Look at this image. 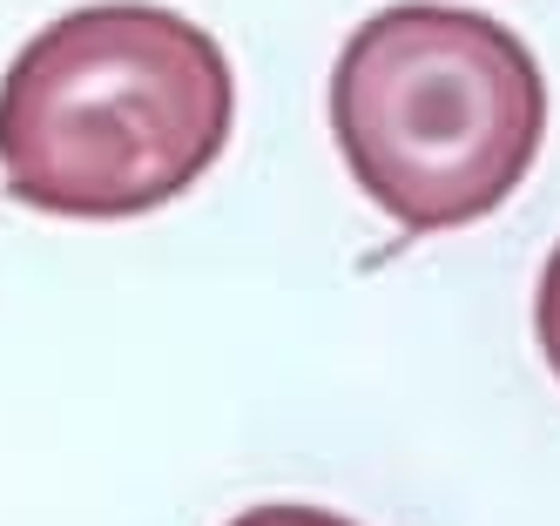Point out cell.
Instances as JSON below:
<instances>
[{"label":"cell","mask_w":560,"mask_h":526,"mask_svg":"<svg viewBox=\"0 0 560 526\" xmlns=\"http://www.w3.org/2000/svg\"><path fill=\"white\" fill-rule=\"evenodd\" d=\"M236 121L210 27L149 0L48 21L0 74V176L42 217L122 223L176 202Z\"/></svg>","instance_id":"1"},{"label":"cell","mask_w":560,"mask_h":526,"mask_svg":"<svg viewBox=\"0 0 560 526\" xmlns=\"http://www.w3.org/2000/svg\"><path fill=\"white\" fill-rule=\"evenodd\" d=\"M331 136L351 183L398 230H459L527 183L547 136V81L493 14L406 0L345 40Z\"/></svg>","instance_id":"2"},{"label":"cell","mask_w":560,"mask_h":526,"mask_svg":"<svg viewBox=\"0 0 560 526\" xmlns=\"http://www.w3.org/2000/svg\"><path fill=\"white\" fill-rule=\"evenodd\" d=\"M534 331H540V351H547V372L560 378V243L540 270V297H534Z\"/></svg>","instance_id":"3"},{"label":"cell","mask_w":560,"mask_h":526,"mask_svg":"<svg viewBox=\"0 0 560 526\" xmlns=\"http://www.w3.org/2000/svg\"><path fill=\"white\" fill-rule=\"evenodd\" d=\"M230 526H358V519H345V513H325V506H304V500H270V506L236 513Z\"/></svg>","instance_id":"4"}]
</instances>
